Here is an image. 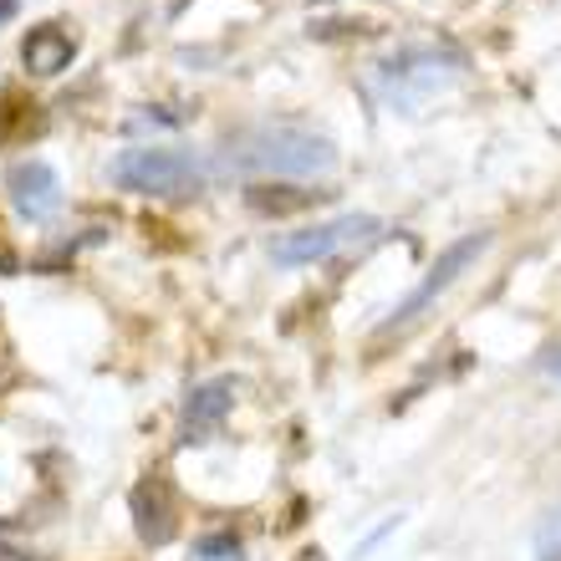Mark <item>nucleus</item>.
Wrapping results in <instances>:
<instances>
[{
	"instance_id": "f257e3e1",
	"label": "nucleus",
	"mask_w": 561,
	"mask_h": 561,
	"mask_svg": "<svg viewBox=\"0 0 561 561\" xmlns=\"http://www.w3.org/2000/svg\"><path fill=\"white\" fill-rule=\"evenodd\" d=\"M220 163L230 174L255 179H322L337 169V148L332 138L301 123H251L240 134L225 138Z\"/></svg>"
},
{
	"instance_id": "f03ea898",
	"label": "nucleus",
	"mask_w": 561,
	"mask_h": 561,
	"mask_svg": "<svg viewBox=\"0 0 561 561\" xmlns=\"http://www.w3.org/2000/svg\"><path fill=\"white\" fill-rule=\"evenodd\" d=\"M465 72H470V61H465V51H455V46L409 42L373 67V92H378L383 107L419 113L424 103L444 98L455 82H465Z\"/></svg>"
},
{
	"instance_id": "7ed1b4c3",
	"label": "nucleus",
	"mask_w": 561,
	"mask_h": 561,
	"mask_svg": "<svg viewBox=\"0 0 561 561\" xmlns=\"http://www.w3.org/2000/svg\"><path fill=\"white\" fill-rule=\"evenodd\" d=\"M107 184L144 199H190L209 184V163L179 144H134L107 159Z\"/></svg>"
},
{
	"instance_id": "20e7f679",
	"label": "nucleus",
	"mask_w": 561,
	"mask_h": 561,
	"mask_svg": "<svg viewBox=\"0 0 561 561\" xmlns=\"http://www.w3.org/2000/svg\"><path fill=\"white\" fill-rule=\"evenodd\" d=\"M383 230L378 215H337V220L307 225V230H286L271 240V261L276 266H311V261H332V255L353 251L363 240H373Z\"/></svg>"
},
{
	"instance_id": "39448f33",
	"label": "nucleus",
	"mask_w": 561,
	"mask_h": 561,
	"mask_svg": "<svg viewBox=\"0 0 561 561\" xmlns=\"http://www.w3.org/2000/svg\"><path fill=\"white\" fill-rule=\"evenodd\" d=\"M485 251H490V230H474V236H459L455 245H444L439 261L428 266V276L419 280L409 296H403L399 307H393V317H383V322H378V337H388V332H403L409 322H419V317H424V311L434 307V301H439V296L449 291V286H455V280L465 276V271H470Z\"/></svg>"
},
{
	"instance_id": "423d86ee",
	"label": "nucleus",
	"mask_w": 561,
	"mask_h": 561,
	"mask_svg": "<svg viewBox=\"0 0 561 561\" xmlns=\"http://www.w3.org/2000/svg\"><path fill=\"white\" fill-rule=\"evenodd\" d=\"M5 194H11L15 215L31 220V225H46L61 209V179H57V169H51L46 159L11 163V169H5Z\"/></svg>"
},
{
	"instance_id": "0eeeda50",
	"label": "nucleus",
	"mask_w": 561,
	"mask_h": 561,
	"mask_svg": "<svg viewBox=\"0 0 561 561\" xmlns=\"http://www.w3.org/2000/svg\"><path fill=\"white\" fill-rule=\"evenodd\" d=\"M134 526L148 547H169L179 531V511H174V490L163 485L159 474H148L134 485Z\"/></svg>"
},
{
	"instance_id": "6e6552de",
	"label": "nucleus",
	"mask_w": 561,
	"mask_h": 561,
	"mask_svg": "<svg viewBox=\"0 0 561 561\" xmlns=\"http://www.w3.org/2000/svg\"><path fill=\"white\" fill-rule=\"evenodd\" d=\"M230 403H236V383L230 378H209V383L190 388V399H184V444H205L215 428L225 424L230 414Z\"/></svg>"
},
{
	"instance_id": "1a4fd4ad",
	"label": "nucleus",
	"mask_w": 561,
	"mask_h": 561,
	"mask_svg": "<svg viewBox=\"0 0 561 561\" xmlns=\"http://www.w3.org/2000/svg\"><path fill=\"white\" fill-rule=\"evenodd\" d=\"M77 57V36L61 21H42V26L26 31V42H21V61H26L31 77H57L67 72Z\"/></svg>"
},
{
	"instance_id": "9d476101",
	"label": "nucleus",
	"mask_w": 561,
	"mask_h": 561,
	"mask_svg": "<svg viewBox=\"0 0 561 561\" xmlns=\"http://www.w3.org/2000/svg\"><path fill=\"white\" fill-rule=\"evenodd\" d=\"M327 194L332 190H286V184L271 190L266 179H255V184H245V205L255 215H296V209H307V205H322Z\"/></svg>"
},
{
	"instance_id": "9b49d317",
	"label": "nucleus",
	"mask_w": 561,
	"mask_h": 561,
	"mask_svg": "<svg viewBox=\"0 0 561 561\" xmlns=\"http://www.w3.org/2000/svg\"><path fill=\"white\" fill-rule=\"evenodd\" d=\"M194 557L199 561H240V536L236 531H209L194 541Z\"/></svg>"
},
{
	"instance_id": "f8f14e48",
	"label": "nucleus",
	"mask_w": 561,
	"mask_h": 561,
	"mask_svg": "<svg viewBox=\"0 0 561 561\" xmlns=\"http://www.w3.org/2000/svg\"><path fill=\"white\" fill-rule=\"evenodd\" d=\"M541 561H561V516L547 520V531H541Z\"/></svg>"
},
{
	"instance_id": "ddd939ff",
	"label": "nucleus",
	"mask_w": 561,
	"mask_h": 561,
	"mask_svg": "<svg viewBox=\"0 0 561 561\" xmlns=\"http://www.w3.org/2000/svg\"><path fill=\"white\" fill-rule=\"evenodd\" d=\"M15 15H21V0H0V26H11Z\"/></svg>"
},
{
	"instance_id": "4468645a",
	"label": "nucleus",
	"mask_w": 561,
	"mask_h": 561,
	"mask_svg": "<svg viewBox=\"0 0 561 561\" xmlns=\"http://www.w3.org/2000/svg\"><path fill=\"white\" fill-rule=\"evenodd\" d=\"M541 363H547V373H557V378H561V347H551V353L541 357Z\"/></svg>"
}]
</instances>
